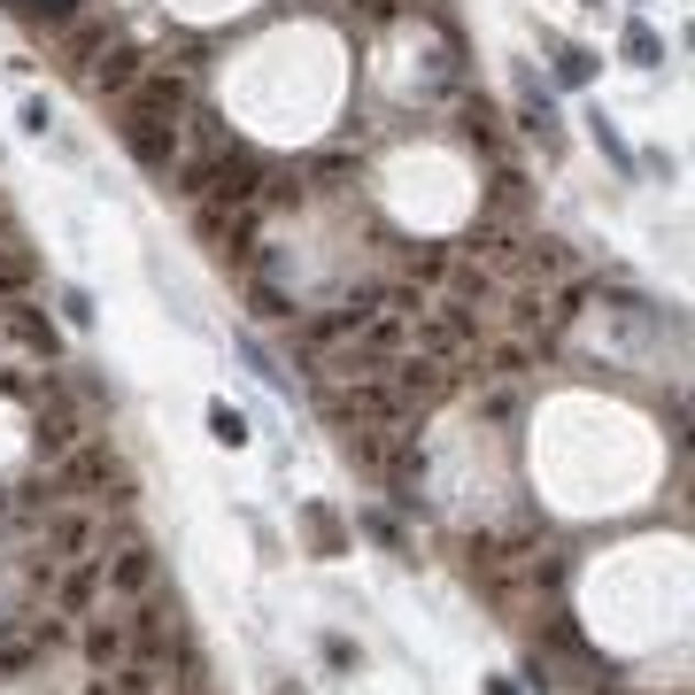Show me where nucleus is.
I'll use <instances>...</instances> for the list:
<instances>
[{"mask_svg":"<svg viewBox=\"0 0 695 695\" xmlns=\"http://www.w3.org/2000/svg\"><path fill=\"white\" fill-rule=\"evenodd\" d=\"M70 70H78V86H86L93 101H117V93H124L147 63H140V47H124V40H109V32L93 24V32H78V40H70Z\"/></svg>","mask_w":695,"mask_h":695,"instance_id":"nucleus-1","label":"nucleus"},{"mask_svg":"<svg viewBox=\"0 0 695 695\" xmlns=\"http://www.w3.org/2000/svg\"><path fill=\"white\" fill-rule=\"evenodd\" d=\"M0 332H9L16 348H32V356H40V364L55 372V356H63V340H55V324H47V317H40V309H32L24 294H16V301H0Z\"/></svg>","mask_w":695,"mask_h":695,"instance_id":"nucleus-2","label":"nucleus"},{"mask_svg":"<svg viewBox=\"0 0 695 695\" xmlns=\"http://www.w3.org/2000/svg\"><path fill=\"white\" fill-rule=\"evenodd\" d=\"M101 580H109L117 595H147V587H155V556H147V549H124L117 564L101 556Z\"/></svg>","mask_w":695,"mask_h":695,"instance_id":"nucleus-3","label":"nucleus"},{"mask_svg":"<svg viewBox=\"0 0 695 695\" xmlns=\"http://www.w3.org/2000/svg\"><path fill=\"white\" fill-rule=\"evenodd\" d=\"M78 441H86V426H78L70 410H55V418H40V433H32V449H40L47 464H63V456H70Z\"/></svg>","mask_w":695,"mask_h":695,"instance_id":"nucleus-4","label":"nucleus"},{"mask_svg":"<svg viewBox=\"0 0 695 695\" xmlns=\"http://www.w3.org/2000/svg\"><path fill=\"white\" fill-rule=\"evenodd\" d=\"M86 657H93V664H124V657H132V633H124V618H101V626H86Z\"/></svg>","mask_w":695,"mask_h":695,"instance_id":"nucleus-5","label":"nucleus"},{"mask_svg":"<svg viewBox=\"0 0 695 695\" xmlns=\"http://www.w3.org/2000/svg\"><path fill=\"white\" fill-rule=\"evenodd\" d=\"M24 286H32V255L16 240H0V301H16Z\"/></svg>","mask_w":695,"mask_h":695,"instance_id":"nucleus-6","label":"nucleus"},{"mask_svg":"<svg viewBox=\"0 0 695 695\" xmlns=\"http://www.w3.org/2000/svg\"><path fill=\"white\" fill-rule=\"evenodd\" d=\"M209 433H217L224 449H247V418H240L232 402H209Z\"/></svg>","mask_w":695,"mask_h":695,"instance_id":"nucleus-7","label":"nucleus"},{"mask_svg":"<svg viewBox=\"0 0 695 695\" xmlns=\"http://www.w3.org/2000/svg\"><path fill=\"white\" fill-rule=\"evenodd\" d=\"M587 132H595V147H603V155H610V163H618V170H633V155H626V140H618V124H610V117H603V109H595V117H587Z\"/></svg>","mask_w":695,"mask_h":695,"instance_id":"nucleus-8","label":"nucleus"},{"mask_svg":"<svg viewBox=\"0 0 695 695\" xmlns=\"http://www.w3.org/2000/svg\"><path fill=\"white\" fill-rule=\"evenodd\" d=\"M93 587H101V564H86V572H70L55 603H63V610H86V603H93Z\"/></svg>","mask_w":695,"mask_h":695,"instance_id":"nucleus-9","label":"nucleus"},{"mask_svg":"<svg viewBox=\"0 0 695 695\" xmlns=\"http://www.w3.org/2000/svg\"><path fill=\"white\" fill-rule=\"evenodd\" d=\"M556 78H564V86H587V78H595V55H587V47H556Z\"/></svg>","mask_w":695,"mask_h":695,"instance_id":"nucleus-10","label":"nucleus"},{"mask_svg":"<svg viewBox=\"0 0 695 695\" xmlns=\"http://www.w3.org/2000/svg\"><path fill=\"white\" fill-rule=\"evenodd\" d=\"M626 55H633L641 70H657V63H664V47H657V32H649V24H633V32H626Z\"/></svg>","mask_w":695,"mask_h":695,"instance_id":"nucleus-11","label":"nucleus"},{"mask_svg":"<svg viewBox=\"0 0 695 695\" xmlns=\"http://www.w3.org/2000/svg\"><path fill=\"white\" fill-rule=\"evenodd\" d=\"M324 664H332V672H348V664H356V641H340V633H332V641H324Z\"/></svg>","mask_w":695,"mask_h":695,"instance_id":"nucleus-12","label":"nucleus"},{"mask_svg":"<svg viewBox=\"0 0 695 695\" xmlns=\"http://www.w3.org/2000/svg\"><path fill=\"white\" fill-rule=\"evenodd\" d=\"M63 317H70V324H93V301H86V294L70 286V294H63Z\"/></svg>","mask_w":695,"mask_h":695,"instance_id":"nucleus-13","label":"nucleus"},{"mask_svg":"<svg viewBox=\"0 0 695 695\" xmlns=\"http://www.w3.org/2000/svg\"><path fill=\"white\" fill-rule=\"evenodd\" d=\"M286 695H301V687H286Z\"/></svg>","mask_w":695,"mask_h":695,"instance_id":"nucleus-14","label":"nucleus"},{"mask_svg":"<svg viewBox=\"0 0 695 695\" xmlns=\"http://www.w3.org/2000/svg\"><path fill=\"white\" fill-rule=\"evenodd\" d=\"M595 9H603V0H595Z\"/></svg>","mask_w":695,"mask_h":695,"instance_id":"nucleus-15","label":"nucleus"}]
</instances>
